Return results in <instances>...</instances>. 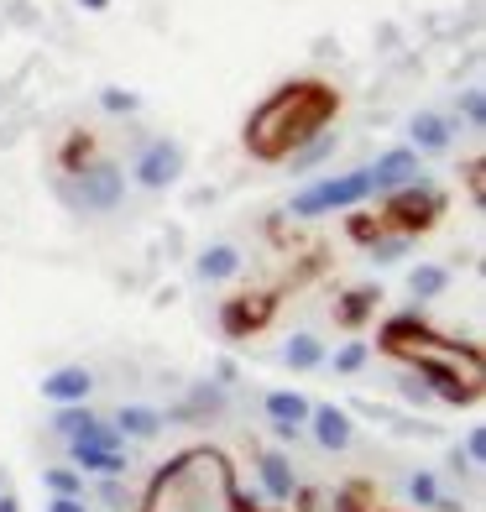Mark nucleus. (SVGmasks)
Returning <instances> with one entry per match:
<instances>
[{"label":"nucleus","mask_w":486,"mask_h":512,"mask_svg":"<svg viewBox=\"0 0 486 512\" xmlns=\"http://www.w3.org/2000/svg\"><path fill=\"white\" fill-rule=\"evenodd\" d=\"M335 115H340V95L330 84H324V79H293L283 89H272V95L251 110L246 152L257 162H283L304 142L324 136V126H330Z\"/></svg>","instance_id":"1"},{"label":"nucleus","mask_w":486,"mask_h":512,"mask_svg":"<svg viewBox=\"0 0 486 512\" xmlns=\"http://www.w3.org/2000/svg\"><path fill=\"white\" fill-rule=\"evenodd\" d=\"M142 512H246V502L236 492L230 460L210 445H194L152 476Z\"/></svg>","instance_id":"2"},{"label":"nucleus","mask_w":486,"mask_h":512,"mask_svg":"<svg viewBox=\"0 0 486 512\" xmlns=\"http://www.w3.org/2000/svg\"><path fill=\"white\" fill-rule=\"evenodd\" d=\"M439 215H445V194H439L434 183H424V178L392 189L387 204H382V220L398 225V236H419V230H429Z\"/></svg>","instance_id":"3"},{"label":"nucleus","mask_w":486,"mask_h":512,"mask_svg":"<svg viewBox=\"0 0 486 512\" xmlns=\"http://www.w3.org/2000/svg\"><path fill=\"white\" fill-rule=\"evenodd\" d=\"M361 199H372V173H340V178H319L314 189H304L293 199V215L298 220H319L330 209H356Z\"/></svg>","instance_id":"4"},{"label":"nucleus","mask_w":486,"mask_h":512,"mask_svg":"<svg viewBox=\"0 0 486 512\" xmlns=\"http://www.w3.org/2000/svg\"><path fill=\"white\" fill-rule=\"evenodd\" d=\"M121 189H126L121 168L95 162V168H74V178L63 183V199L74 209H115V204H121Z\"/></svg>","instance_id":"5"},{"label":"nucleus","mask_w":486,"mask_h":512,"mask_svg":"<svg viewBox=\"0 0 486 512\" xmlns=\"http://www.w3.org/2000/svg\"><path fill=\"white\" fill-rule=\"evenodd\" d=\"M277 309V298L272 293H241V298H225V309H220V330L225 335H251V330H262V324L272 319Z\"/></svg>","instance_id":"6"},{"label":"nucleus","mask_w":486,"mask_h":512,"mask_svg":"<svg viewBox=\"0 0 486 512\" xmlns=\"http://www.w3.org/2000/svg\"><path fill=\"white\" fill-rule=\"evenodd\" d=\"M178 173H183V147L178 142H152L136 157V183H142V189H168Z\"/></svg>","instance_id":"7"},{"label":"nucleus","mask_w":486,"mask_h":512,"mask_svg":"<svg viewBox=\"0 0 486 512\" xmlns=\"http://www.w3.org/2000/svg\"><path fill=\"white\" fill-rule=\"evenodd\" d=\"M79 471H100V476H121L126 471V455L115 445V434H95V439H68Z\"/></svg>","instance_id":"8"},{"label":"nucleus","mask_w":486,"mask_h":512,"mask_svg":"<svg viewBox=\"0 0 486 512\" xmlns=\"http://www.w3.org/2000/svg\"><path fill=\"white\" fill-rule=\"evenodd\" d=\"M366 173H372V194H392V189H403V183L419 178V152H408V147L382 152L377 168H366Z\"/></svg>","instance_id":"9"},{"label":"nucleus","mask_w":486,"mask_h":512,"mask_svg":"<svg viewBox=\"0 0 486 512\" xmlns=\"http://www.w3.org/2000/svg\"><path fill=\"white\" fill-rule=\"evenodd\" d=\"M89 387H95V377H89L84 366H58L53 377H42V398H53L58 408H68V403H84Z\"/></svg>","instance_id":"10"},{"label":"nucleus","mask_w":486,"mask_h":512,"mask_svg":"<svg viewBox=\"0 0 486 512\" xmlns=\"http://www.w3.org/2000/svg\"><path fill=\"white\" fill-rule=\"evenodd\" d=\"M309 424H314L319 450H345V445H351V413H345V408H335V403L309 408Z\"/></svg>","instance_id":"11"},{"label":"nucleus","mask_w":486,"mask_h":512,"mask_svg":"<svg viewBox=\"0 0 486 512\" xmlns=\"http://www.w3.org/2000/svg\"><path fill=\"white\" fill-rule=\"evenodd\" d=\"M267 418L277 424V434H288V439H293L298 429L309 424V403L298 398V392H267Z\"/></svg>","instance_id":"12"},{"label":"nucleus","mask_w":486,"mask_h":512,"mask_svg":"<svg viewBox=\"0 0 486 512\" xmlns=\"http://www.w3.org/2000/svg\"><path fill=\"white\" fill-rule=\"evenodd\" d=\"M262 486H267L272 502H293V492H298L293 465H288L283 455H262Z\"/></svg>","instance_id":"13"},{"label":"nucleus","mask_w":486,"mask_h":512,"mask_svg":"<svg viewBox=\"0 0 486 512\" xmlns=\"http://www.w3.org/2000/svg\"><path fill=\"white\" fill-rule=\"evenodd\" d=\"M241 272V251L236 246H210L199 256V277L204 283H225V277H236Z\"/></svg>","instance_id":"14"},{"label":"nucleus","mask_w":486,"mask_h":512,"mask_svg":"<svg viewBox=\"0 0 486 512\" xmlns=\"http://www.w3.org/2000/svg\"><path fill=\"white\" fill-rule=\"evenodd\" d=\"M115 429L131 434V439H152V434L162 429V413H157V408H142V403L121 408V413H115Z\"/></svg>","instance_id":"15"},{"label":"nucleus","mask_w":486,"mask_h":512,"mask_svg":"<svg viewBox=\"0 0 486 512\" xmlns=\"http://www.w3.org/2000/svg\"><path fill=\"white\" fill-rule=\"evenodd\" d=\"M413 142H419V152H445L450 147V121H439V115H413Z\"/></svg>","instance_id":"16"},{"label":"nucleus","mask_w":486,"mask_h":512,"mask_svg":"<svg viewBox=\"0 0 486 512\" xmlns=\"http://www.w3.org/2000/svg\"><path fill=\"white\" fill-rule=\"evenodd\" d=\"M372 309H377V293L372 288H356V293H345L340 304H335V319L345 324V330H356V324L372 314Z\"/></svg>","instance_id":"17"},{"label":"nucleus","mask_w":486,"mask_h":512,"mask_svg":"<svg viewBox=\"0 0 486 512\" xmlns=\"http://www.w3.org/2000/svg\"><path fill=\"white\" fill-rule=\"evenodd\" d=\"M283 361H288L293 371H314V366L324 361V345H319L314 335H293L288 351H283Z\"/></svg>","instance_id":"18"},{"label":"nucleus","mask_w":486,"mask_h":512,"mask_svg":"<svg viewBox=\"0 0 486 512\" xmlns=\"http://www.w3.org/2000/svg\"><path fill=\"white\" fill-rule=\"evenodd\" d=\"M89 424H95V413H89L84 403H68V408H58V418H53V429H58L63 439H79Z\"/></svg>","instance_id":"19"},{"label":"nucleus","mask_w":486,"mask_h":512,"mask_svg":"<svg viewBox=\"0 0 486 512\" xmlns=\"http://www.w3.org/2000/svg\"><path fill=\"white\" fill-rule=\"evenodd\" d=\"M445 267H413V277H408V288H413V298H439L445 293Z\"/></svg>","instance_id":"20"},{"label":"nucleus","mask_w":486,"mask_h":512,"mask_svg":"<svg viewBox=\"0 0 486 512\" xmlns=\"http://www.w3.org/2000/svg\"><path fill=\"white\" fill-rule=\"evenodd\" d=\"M408 497L419 502V507H439V486H434V476H424V471H419V476L408 481Z\"/></svg>","instance_id":"21"},{"label":"nucleus","mask_w":486,"mask_h":512,"mask_svg":"<svg viewBox=\"0 0 486 512\" xmlns=\"http://www.w3.org/2000/svg\"><path fill=\"white\" fill-rule=\"evenodd\" d=\"M403 251H408V236H377L372 241V262H398Z\"/></svg>","instance_id":"22"},{"label":"nucleus","mask_w":486,"mask_h":512,"mask_svg":"<svg viewBox=\"0 0 486 512\" xmlns=\"http://www.w3.org/2000/svg\"><path fill=\"white\" fill-rule=\"evenodd\" d=\"M48 492L53 497H79V471H48Z\"/></svg>","instance_id":"23"},{"label":"nucleus","mask_w":486,"mask_h":512,"mask_svg":"<svg viewBox=\"0 0 486 512\" xmlns=\"http://www.w3.org/2000/svg\"><path fill=\"white\" fill-rule=\"evenodd\" d=\"M361 361H366L361 340H351V345H340V351H335V371H361Z\"/></svg>","instance_id":"24"},{"label":"nucleus","mask_w":486,"mask_h":512,"mask_svg":"<svg viewBox=\"0 0 486 512\" xmlns=\"http://www.w3.org/2000/svg\"><path fill=\"white\" fill-rule=\"evenodd\" d=\"M460 110H466V121H471V126H486V100H481V89H466Z\"/></svg>","instance_id":"25"},{"label":"nucleus","mask_w":486,"mask_h":512,"mask_svg":"<svg viewBox=\"0 0 486 512\" xmlns=\"http://www.w3.org/2000/svg\"><path fill=\"white\" fill-rule=\"evenodd\" d=\"M361 502H366V486H345V492L335 497V512H366Z\"/></svg>","instance_id":"26"},{"label":"nucleus","mask_w":486,"mask_h":512,"mask_svg":"<svg viewBox=\"0 0 486 512\" xmlns=\"http://www.w3.org/2000/svg\"><path fill=\"white\" fill-rule=\"evenodd\" d=\"M79 157H89V136H84V131H79V136H74V142H68V147H63V168H68V173H74V168H79Z\"/></svg>","instance_id":"27"},{"label":"nucleus","mask_w":486,"mask_h":512,"mask_svg":"<svg viewBox=\"0 0 486 512\" xmlns=\"http://www.w3.org/2000/svg\"><path fill=\"white\" fill-rule=\"evenodd\" d=\"M351 236H356V241H366V246H372V241L382 236V220H366V215H356V220H351Z\"/></svg>","instance_id":"28"},{"label":"nucleus","mask_w":486,"mask_h":512,"mask_svg":"<svg viewBox=\"0 0 486 512\" xmlns=\"http://www.w3.org/2000/svg\"><path fill=\"white\" fill-rule=\"evenodd\" d=\"M100 105H105L110 115H121V110H136V95H121V89H105Z\"/></svg>","instance_id":"29"},{"label":"nucleus","mask_w":486,"mask_h":512,"mask_svg":"<svg viewBox=\"0 0 486 512\" xmlns=\"http://www.w3.org/2000/svg\"><path fill=\"white\" fill-rule=\"evenodd\" d=\"M466 460H471V465L486 460V429H471V434H466Z\"/></svg>","instance_id":"30"},{"label":"nucleus","mask_w":486,"mask_h":512,"mask_svg":"<svg viewBox=\"0 0 486 512\" xmlns=\"http://www.w3.org/2000/svg\"><path fill=\"white\" fill-rule=\"evenodd\" d=\"M48 512H89V507H84L79 497H53V507H48Z\"/></svg>","instance_id":"31"},{"label":"nucleus","mask_w":486,"mask_h":512,"mask_svg":"<svg viewBox=\"0 0 486 512\" xmlns=\"http://www.w3.org/2000/svg\"><path fill=\"white\" fill-rule=\"evenodd\" d=\"M466 178H471V194H476V204H481V162H471Z\"/></svg>","instance_id":"32"},{"label":"nucleus","mask_w":486,"mask_h":512,"mask_svg":"<svg viewBox=\"0 0 486 512\" xmlns=\"http://www.w3.org/2000/svg\"><path fill=\"white\" fill-rule=\"evenodd\" d=\"M16 507H21V502H16L11 492H0V512H16Z\"/></svg>","instance_id":"33"},{"label":"nucleus","mask_w":486,"mask_h":512,"mask_svg":"<svg viewBox=\"0 0 486 512\" xmlns=\"http://www.w3.org/2000/svg\"><path fill=\"white\" fill-rule=\"evenodd\" d=\"M79 6H84V11H105V6H110V0H79Z\"/></svg>","instance_id":"34"}]
</instances>
